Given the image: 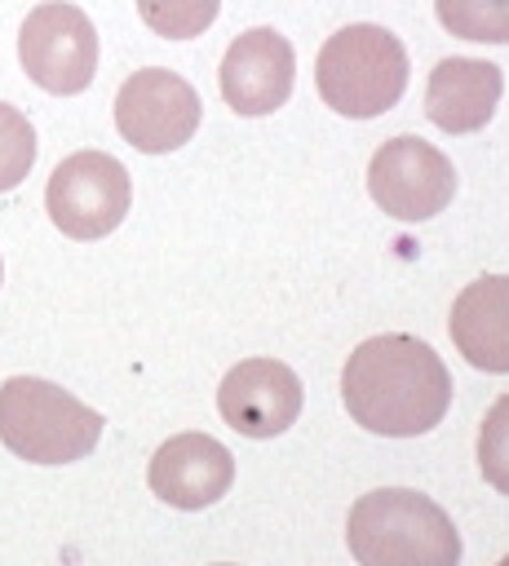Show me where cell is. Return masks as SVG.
<instances>
[{
	"label": "cell",
	"mask_w": 509,
	"mask_h": 566,
	"mask_svg": "<svg viewBox=\"0 0 509 566\" xmlns=\"http://www.w3.org/2000/svg\"><path fill=\"white\" fill-rule=\"evenodd\" d=\"M505 75L496 62L482 57H443L429 71V88H425V115L443 128V133H474L496 115Z\"/></svg>",
	"instance_id": "obj_13"
},
{
	"label": "cell",
	"mask_w": 509,
	"mask_h": 566,
	"mask_svg": "<svg viewBox=\"0 0 509 566\" xmlns=\"http://www.w3.org/2000/svg\"><path fill=\"white\" fill-rule=\"evenodd\" d=\"M319 97L350 119L385 115L407 88V49L394 31L354 22L323 40L314 62Z\"/></svg>",
	"instance_id": "obj_3"
},
{
	"label": "cell",
	"mask_w": 509,
	"mask_h": 566,
	"mask_svg": "<svg viewBox=\"0 0 509 566\" xmlns=\"http://www.w3.org/2000/svg\"><path fill=\"white\" fill-rule=\"evenodd\" d=\"M133 203L128 168L106 150H75L66 155L44 190L49 221L71 239H102L111 234Z\"/></svg>",
	"instance_id": "obj_5"
},
{
	"label": "cell",
	"mask_w": 509,
	"mask_h": 566,
	"mask_svg": "<svg viewBox=\"0 0 509 566\" xmlns=\"http://www.w3.org/2000/svg\"><path fill=\"white\" fill-rule=\"evenodd\" d=\"M102 416L40 376H13L0 389V442L27 464L84 460L102 438Z\"/></svg>",
	"instance_id": "obj_4"
},
{
	"label": "cell",
	"mask_w": 509,
	"mask_h": 566,
	"mask_svg": "<svg viewBox=\"0 0 509 566\" xmlns=\"http://www.w3.org/2000/svg\"><path fill=\"white\" fill-rule=\"evenodd\" d=\"M367 195L394 221H429L456 195L451 159L420 137H389L367 164Z\"/></svg>",
	"instance_id": "obj_7"
},
{
	"label": "cell",
	"mask_w": 509,
	"mask_h": 566,
	"mask_svg": "<svg viewBox=\"0 0 509 566\" xmlns=\"http://www.w3.org/2000/svg\"><path fill=\"white\" fill-rule=\"evenodd\" d=\"M341 398L354 424L381 438L429 433L451 407V371L443 358L403 332L363 340L341 371Z\"/></svg>",
	"instance_id": "obj_1"
},
{
	"label": "cell",
	"mask_w": 509,
	"mask_h": 566,
	"mask_svg": "<svg viewBox=\"0 0 509 566\" xmlns=\"http://www.w3.org/2000/svg\"><path fill=\"white\" fill-rule=\"evenodd\" d=\"M438 22L478 44H509V0H434Z\"/></svg>",
	"instance_id": "obj_14"
},
{
	"label": "cell",
	"mask_w": 509,
	"mask_h": 566,
	"mask_svg": "<svg viewBox=\"0 0 509 566\" xmlns=\"http://www.w3.org/2000/svg\"><path fill=\"white\" fill-rule=\"evenodd\" d=\"M500 566H509V557H500Z\"/></svg>",
	"instance_id": "obj_18"
},
{
	"label": "cell",
	"mask_w": 509,
	"mask_h": 566,
	"mask_svg": "<svg viewBox=\"0 0 509 566\" xmlns=\"http://www.w3.org/2000/svg\"><path fill=\"white\" fill-rule=\"evenodd\" d=\"M217 411L243 438H279L301 416V380L279 358H243L226 371Z\"/></svg>",
	"instance_id": "obj_9"
},
{
	"label": "cell",
	"mask_w": 509,
	"mask_h": 566,
	"mask_svg": "<svg viewBox=\"0 0 509 566\" xmlns=\"http://www.w3.org/2000/svg\"><path fill=\"white\" fill-rule=\"evenodd\" d=\"M217 566H230V562H217Z\"/></svg>",
	"instance_id": "obj_19"
},
{
	"label": "cell",
	"mask_w": 509,
	"mask_h": 566,
	"mask_svg": "<svg viewBox=\"0 0 509 566\" xmlns=\"http://www.w3.org/2000/svg\"><path fill=\"white\" fill-rule=\"evenodd\" d=\"M115 128L146 155L177 150L199 128V93L177 71L142 66L115 93Z\"/></svg>",
	"instance_id": "obj_8"
},
{
	"label": "cell",
	"mask_w": 509,
	"mask_h": 566,
	"mask_svg": "<svg viewBox=\"0 0 509 566\" xmlns=\"http://www.w3.org/2000/svg\"><path fill=\"white\" fill-rule=\"evenodd\" d=\"M345 544L359 566H460V531L429 495L381 486L354 500Z\"/></svg>",
	"instance_id": "obj_2"
},
{
	"label": "cell",
	"mask_w": 509,
	"mask_h": 566,
	"mask_svg": "<svg viewBox=\"0 0 509 566\" xmlns=\"http://www.w3.org/2000/svg\"><path fill=\"white\" fill-rule=\"evenodd\" d=\"M447 332L465 363L491 376H509V274H482L451 301Z\"/></svg>",
	"instance_id": "obj_12"
},
{
	"label": "cell",
	"mask_w": 509,
	"mask_h": 566,
	"mask_svg": "<svg viewBox=\"0 0 509 566\" xmlns=\"http://www.w3.org/2000/svg\"><path fill=\"white\" fill-rule=\"evenodd\" d=\"M18 57L31 84L44 93L71 97L93 84L97 71V31L84 9L66 0H44L27 13L18 31Z\"/></svg>",
	"instance_id": "obj_6"
},
{
	"label": "cell",
	"mask_w": 509,
	"mask_h": 566,
	"mask_svg": "<svg viewBox=\"0 0 509 566\" xmlns=\"http://www.w3.org/2000/svg\"><path fill=\"white\" fill-rule=\"evenodd\" d=\"M150 491L173 509H208L235 482V455L208 433H173L146 469Z\"/></svg>",
	"instance_id": "obj_11"
},
{
	"label": "cell",
	"mask_w": 509,
	"mask_h": 566,
	"mask_svg": "<svg viewBox=\"0 0 509 566\" xmlns=\"http://www.w3.org/2000/svg\"><path fill=\"white\" fill-rule=\"evenodd\" d=\"M221 0H137L142 22L164 40H190L204 35L217 18Z\"/></svg>",
	"instance_id": "obj_15"
},
{
	"label": "cell",
	"mask_w": 509,
	"mask_h": 566,
	"mask_svg": "<svg viewBox=\"0 0 509 566\" xmlns=\"http://www.w3.org/2000/svg\"><path fill=\"white\" fill-rule=\"evenodd\" d=\"M221 97L235 115H270L292 97L297 53L274 27H252L230 40L221 57Z\"/></svg>",
	"instance_id": "obj_10"
},
{
	"label": "cell",
	"mask_w": 509,
	"mask_h": 566,
	"mask_svg": "<svg viewBox=\"0 0 509 566\" xmlns=\"http://www.w3.org/2000/svg\"><path fill=\"white\" fill-rule=\"evenodd\" d=\"M31 164H35V128L18 106L0 102V195L22 186Z\"/></svg>",
	"instance_id": "obj_16"
},
{
	"label": "cell",
	"mask_w": 509,
	"mask_h": 566,
	"mask_svg": "<svg viewBox=\"0 0 509 566\" xmlns=\"http://www.w3.org/2000/svg\"><path fill=\"white\" fill-rule=\"evenodd\" d=\"M478 469L500 495H509V394L496 398L478 424Z\"/></svg>",
	"instance_id": "obj_17"
}]
</instances>
